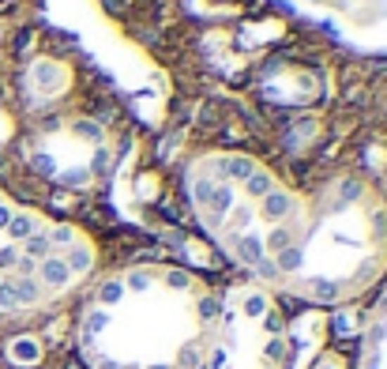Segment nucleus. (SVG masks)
<instances>
[{"label": "nucleus", "instance_id": "nucleus-1", "mask_svg": "<svg viewBox=\"0 0 387 369\" xmlns=\"http://www.w3.org/2000/svg\"><path fill=\"white\" fill-rule=\"evenodd\" d=\"M196 226L248 283L305 306H350L387 275V196L361 173L293 184L248 151L188 158Z\"/></svg>", "mask_w": 387, "mask_h": 369}, {"label": "nucleus", "instance_id": "nucleus-2", "mask_svg": "<svg viewBox=\"0 0 387 369\" xmlns=\"http://www.w3.org/2000/svg\"><path fill=\"white\" fill-rule=\"evenodd\" d=\"M218 320V290L200 271L136 260L80 290L72 324L87 369H203Z\"/></svg>", "mask_w": 387, "mask_h": 369}, {"label": "nucleus", "instance_id": "nucleus-3", "mask_svg": "<svg viewBox=\"0 0 387 369\" xmlns=\"http://www.w3.org/2000/svg\"><path fill=\"white\" fill-rule=\"evenodd\" d=\"M98 275V242L80 223L0 189V317H38Z\"/></svg>", "mask_w": 387, "mask_h": 369}, {"label": "nucleus", "instance_id": "nucleus-4", "mask_svg": "<svg viewBox=\"0 0 387 369\" xmlns=\"http://www.w3.org/2000/svg\"><path fill=\"white\" fill-rule=\"evenodd\" d=\"M293 339L282 301L248 279L218 290V320L203 369H290Z\"/></svg>", "mask_w": 387, "mask_h": 369}, {"label": "nucleus", "instance_id": "nucleus-5", "mask_svg": "<svg viewBox=\"0 0 387 369\" xmlns=\"http://www.w3.org/2000/svg\"><path fill=\"white\" fill-rule=\"evenodd\" d=\"M23 155L30 170L61 189H98L117 162L113 132L83 113H49L27 132Z\"/></svg>", "mask_w": 387, "mask_h": 369}, {"label": "nucleus", "instance_id": "nucleus-6", "mask_svg": "<svg viewBox=\"0 0 387 369\" xmlns=\"http://www.w3.org/2000/svg\"><path fill=\"white\" fill-rule=\"evenodd\" d=\"M353 53L387 57V0H274Z\"/></svg>", "mask_w": 387, "mask_h": 369}, {"label": "nucleus", "instance_id": "nucleus-7", "mask_svg": "<svg viewBox=\"0 0 387 369\" xmlns=\"http://www.w3.org/2000/svg\"><path fill=\"white\" fill-rule=\"evenodd\" d=\"M372 306L364 317L357 354H353L350 369H387V275L380 279V287L372 290Z\"/></svg>", "mask_w": 387, "mask_h": 369}, {"label": "nucleus", "instance_id": "nucleus-8", "mask_svg": "<svg viewBox=\"0 0 387 369\" xmlns=\"http://www.w3.org/2000/svg\"><path fill=\"white\" fill-rule=\"evenodd\" d=\"M312 369H350V365H346V358H342V354L327 351V354H319V358H316V365H312Z\"/></svg>", "mask_w": 387, "mask_h": 369}]
</instances>
